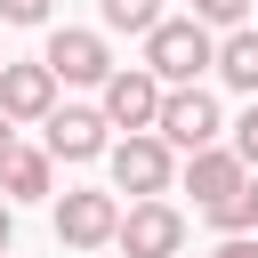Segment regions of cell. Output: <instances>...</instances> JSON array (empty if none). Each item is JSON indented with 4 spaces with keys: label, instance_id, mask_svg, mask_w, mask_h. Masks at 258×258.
I'll use <instances>...</instances> for the list:
<instances>
[{
    "label": "cell",
    "instance_id": "cell-10",
    "mask_svg": "<svg viewBox=\"0 0 258 258\" xmlns=\"http://www.w3.org/2000/svg\"><path fill=\"white\" fill-rule=\"evenodd\" d=\"M242 177H250V169H242V153H234V145H202V153H185V185H194V202H202V210H210V202H226Z\"/></svg>",
    "mask_w": 258,
    "mask_h": 258
},
{
    "label": "cell",
    "instance_id": "cell-13",
    "mask_svg": "<svg viewBox=\"0 0 258 258\" xmlns=\"http://www.w3.org/2000/svg\"><path fill=\"white\" fill-rule=\"evenodd\" d=\"M210 226H218V234H250V226H258V177H242L226 202H210Z\"/></svg>",
    "mask_w": 258,
    "mask_h": 258
},
{
    "label": "cell",
    "instance_id": "cell-1",
    "mask_svg": "<svg viewBox=\"0 0 258 258\" xmlns=\"http://www.w3.org/2000/svg\"><path fill=\"white\" fill-rule=\"evenodd\" d=\"M145 73H153L161 89H194L202 73H218L210 24H202V16H161V24L145 32Z\"/></svg>",
    "mask_w": 258,
    "mask_h": 258
},
{
    "label": "cell",
    "instance_id": "cell-12",
    "mask_svg": "<svg viewBox=\"0 0 258 258\" xmlns=\"http://www.w3.org/2000/svg\"><path fill=\"white\" fill-rule=\"evenodd\" d=\"M218 81H226V89H250V97H258V32H242V24H234V32L218 40Z\"/></svg>",
    "mask_w": 258,
    "mask_h": 258
},
{
    "label": "cell",
    "instance_id": "cell-2",
    "mask_svg": "<svg viewBox=\"0 0 258 258\" xmlns=\"http://www.w3.org/2000/svg\"><path fill=\"white\" fill-rule=\"evenodd\" d=\"M105 161H113V194H137V202H161V194H169V177H177V153H169L153 129L121 137Z\"/></svg>",
    "mask_w": 258,
    "mask_h": 258
},
{
    "label": "cell",
    "instance_id": "cell-3",
    "mask_svg": "<svg viewBox=\"0 0 258 258\" xmlns=\"http://www.w3.org/2000/svg\"><path fill=\"white\" fill-rule=\"evenodd\" d=\"M218 129H226V121H218V97H210L202 81L161 97V121H153V137H161L169 153H202V145H218Z\"/></svg>",
    "mask_w": 258,
    "mask_h": 258
},
{
    "label": "cell",
    "instance_id": "cell-14",
    "mask_svg": "<svg viewBox=\"0 0 258 258\" xmlns=\"http://www.w3.org/2000/svg\"><path fill=\"white\" fill-rule=\"evenodd\" d=\"M105 24L113 32H153L161 24V0H105Z\"/></svg>",
    "mask_w": 258,
    "mask_h": 258
},
{
    "label": "cell",
    "instance_id": "cell-4",
    "mask_svg": "<svg viewBox=\"0 0 258 258\" xmlns=\"http://www.w3.org/2000/svg\"><path fill=\"white\" fill-rule=\"evenodd\" d=\"M40 64H48L56 81H73V89H105V81H113V48H105V32H81V24L48 32Z\"/></svg>",
    "mask_w": 258,
    "mask_h": 258
},
{
    "label": "cell",
    "instance_id": "cell-7",
    "mask_svg": "<svg viewBox=\"0 0 258 258\" xmlns=\"http://www.w3.org/2000/svg\"><path fill=\"white\" fill-rule=\"evenodd\" d=\"M113 242H121L129 258H177V250H185V218H177L169 202H129Z\"/></svg>",
    "mask_w": 258,
    "mask_h": 258
},
{
    "label": "cell",
    "instance_id": "cell-17",
    "mask_svg": "<svg viewBox=\"0 0 258 258\" xmlns=\"http://www.w3.org/2000/svg\"><path fill=\"white\" fill-rule=\"evenodd\" d=\"M8 24H48V0H0Z\"/></svg>",
    "mask_w": 258,
    "mask_h": 258
},
{
    "label": "cell",
    "instance_id": "cell-16",
    "mask_svg": "<svg viewBox=\"0 0 258 258\" xmlns=\"http://www.w3.org/2000/svg\"><path fill=\"white\" fill-rule=\"evenodd\" d=\"M234 153H242V169H258V105L234 121Z\"/></svg>",
    "mask_w": 258,
    "mask_h": 258
},
{
    "label": "cell",
    "instance_id": "cell-8",
    "mask_svg": "<svg viewBox=\"0 0 258 258\" xmlns=\"http://www.w3.org/2000/svg\"><path fill=\"white\" fill-rule=\"evenodd\" d=\"M40 129H48V153H56V161H97V153H113V137H105L113 121H105L97 105H56Z\"/></svg>",
    "mask_w": 258,
    "mask_h": 258
},
{
    "label": "cell",
    "instance_id": "cell-11",
    "mask_svg": "<svg viewBox=\"0 0 258 258\" xmlns=\"http://www.w3.org/2000/svg\"><path fill=\"white\" fill-rule=\"evenodd\" d=\"M48 169H56V153H48V145H16V153H8V169H0V185H8L16 202H40V194H48Z\"/></svg>",
    "mask_w": 258,
    "mask_h": 258
},
{
    "label": "cell",
    "instance_id": "cell-18",
    "mask_svg": "<svg viewBox=\"0 0 258 258\" xmlns=\"http://www.w3.org/2000/svg\"><path fill=\"white\" fill-rule=\"evenodd\" d=\"M210 258H258V242H250V234H226V242H218Z\"/></svg>",
    "mask_w": 258,
    "mask_h": 258
},
{
    "label": "cell",
    "instance_id": "cell-15",
    "mask_svg": "<svg viewBox=\"0 0 258 258\" xmlns=\"http://www.w3.org/2000/svg\"><path fill=\"white\" fill-rule=\"evenodd\" d=\"M194 16H202V24H210V32H218V24H226V32H234V24H242V16H250V0H194Z\"/></svg>",
    "mask_w": 258,
    "mask_h": 258
},
{
    "label": "cell",
    "instance_id": "cell-9",
    "mask_svg": "<svg viewBox=\"0 0 258 258\" xmlns=\"http://www.w3.org/2000/svg\"><path fill=\"white\" fill-rule=\"evenodd\" d=\"M0 113L8 121H48L56 113V73L48 64H0Z\"/></svg>",
    "mask_w": 258,
    "mask_h": 258
},
{
    "label": "cell",
    "instance_id": "cell-20",
    "mask_svg": "<svg viewBox=\"0 0 258 258\" xmlns=\"http://www.w3.org/2000/svg\"><path fill=\"white\" fill-rule=\"evenodd\" d=\"M8 242H16V218H8V202H0V258H8Z\"/></svg>",
    "mask_w": 258,
    "mask_h": 258
},
{
    "label": "cell",
    "instance_id": "cell-21",
    "mask_svg": "<svg viewBox=\"0 0 258 258\" xmlns=\"http://www.w3.org/2000/svg\"><path fill=\"white\" fill-rule=\"evenodd\" d=\"M0 64H8V56H0Z\"/></svg>",
    "mask_w": 258,
    "mask_h": 258
},
{
    "label": "cell",
    "instance_id": "cell-5",
    "mask_svg": "<svg viewBox=\"0 0 258 258\" xmlns=\"http://www.w3.org/2000/svg\"><path fill=\"white\" fill-rule=\"evenodd\" d=\"M161 97H169V89H161L145 64H113V81H105V105H97V113H105L113 129H129V137H137V129H153V121H161Z\"/></svg>",
    "mask_w": 258,
    "mask_h": 258
},
{
    "label": "cell",
    "instance_id": "cell-6",
    "mask_svg": "<svg viewBox=\"0 0 258 258\" xmlns=\"http://www.w3.org/2000/svg\"><path fill=\"white\" fill-rule=\"evenodd\" d=\"M113 234H121V202H113V194L81 185V194L56 202V242H64V250H105Z\"/></svg>",
    "mask_w": 258,
    "mask_h": 258
},
{
    "label": "cell",
    "instance_id": "cell-19",
    "mask_svg": "<svg viewBox=\"0 0 258 258\" xmlns=\"http://www.w3.org/2000/svg\"><path fill=\"white\" fill-rule=\"evenodd\" d=\"M8 153H16V121L0 113V169H8Z\"/></svg>",
    "mask_w": 258,
    "mask_h": 258
}]
</instances>
